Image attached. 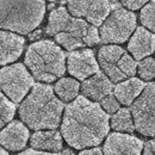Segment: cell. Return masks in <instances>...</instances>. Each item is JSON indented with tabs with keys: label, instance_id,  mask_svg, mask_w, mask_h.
<instances>
[{
	"label": "cell",
	"instance_id": "6da1fadb",
	"mask_svg": "<svg viewBox=\"0 0 155 155\" xmlns=\"http://www.w3.org/2000/svg\"><path fill=\"white\" fill-rule=\"evenodd\" d=\"M109 115L98 103L79 96L64 110L61 136L75 149L96 147L109 134Z\"/></svg>",
	"mask_w": 155,
	"mask_h": 155
},
{
	"label": "cell",
	"instance_id": "7a4b0ae2",
	"mask_svg": "<svg viewBox=\"0 0 155 155\" xmlns=\"http://www.w3.org/2000/svg\"><path fill=\"white\" fill-rule=\"evenodd\" d=\"M31 92L19 107L21 120L32 130H56L63 112V103L54 88L45 84H34Z\"/></svg>",
	"mask_w": 155,
	"mask_h": 155
},
{
	"label": "cell",
	"instance_id": "3957f363",
	"mask_svg": "<svg viewBox=\"0 0 155 155\" xmlns=\"http://www.w3.org/2000/svg\"><path fill=\"white\" fill-rule=\"evenodd\" d=\"M25 64L36 80L53 82L66 73V54L53 41H39L28 48Z\"/></svg>",
	"mask_w": 155,
	"mask_h": 155
},
{
	"label": "cell",
	"instance_id": "277c9868",
	"mask_svg": "<svg viewBox=\"0 0 155 155\" xmlns=\"http://www.w3.org/2000/svg\"><path fill=\"white\" fill-rule=\"evenodd\" d=\"M44 0H0V29L26 35L44 18Z\"/></svg>",
	"mask_w": 155,
	"mask_h": 155
},
{
	"label": "cell",
	"instance_id": "5b68a950",
	"mask_svg": "<svg viewBox=\"0 0 155 155\" xmlns=\"http://www.w3.org/2000/svg\"><path fill=\"white\" fill-rule=\"evenodd\" d=\"M58 32H66L80 39L85 45H96L100 43L97 28L87 23L84 18H78L69 15L68 10L63 6L50 12L45 34L55 36Z\"/></svg>",
	"mask_w": 155,
	"mask_h": 155
},
{
	"label": "cell",
	"instance_id": "8992f818",
	"mask_svg": "<svg viewBox=\"0 0 155 155\" xmlns=\"http://www.w3.org/2000/svg\"><path fill=\"white\" fill-rule=\"evenodd\" d=\"M99 66L111 82H120L136 74L137 62L122 47L104 45L98 53Z\"/></svg>",
	"mask_w": 155,
	"mask_h": 155
},
{
	"label": "cell",
	"instance_id": "52a82bcc",
	"mask_svg": "<svg viewBox=\"0 0 155 155\" xmlns=\"http://www.w3.org/2000/svg\"><path fill=\"white\" fill-rule=\"evenodd\" d=\"M136 29V16L129 10L122 8L119 5L109 13L100 25V42L122 44L127 42Z\"/></svg>",
	"mask_w": 155,
	"mask_h": 155
},
{
	"label": "cell",
	"instance_id": "ba28073f",
	"mask_svg": "<svg viewBox=\"0 0 155 155\" xmlns=\"http://www.w3.org/2000/svg\"><path fill=\"white\" fill-rule=\"evenodd\" d=\"M34 78L23 63H16L0 69V91L17 105L34 86Z\"/></svg>",
	"mask_w": 155,
	"mask_h": 155
},
{
	"label": "cell",
	"instance_id": "9c48e42d",
	"mask_svg": "<svg viewBox=\"0 0 155 155\" xmlns=\"http://www.w3.org/2000/svg\"><path fill=\"white\" fill-rule=\"evenodd\" d=\"M155 85L149 82L131 103V116L135 129L144 136L155 134Z\"/></svg>",
	"mask_w": 155,
	"mask_h": 155
},
{
	"label": "cell",
	"instance_id": "30bf717a",
	"mask_svg": "<svg viewBox=\"0 0 155 155\" xmlns=\"http://www.w3.org/2000/svg\"><path fill=\"white\" fill-rule=\"evenodd\" d=\"M67 10L71 16L85 18L87 23L93 26H100L101 23L116 7L111 0H67Z\"/></svg>",
	"mask_w": 155,
	"mask_h": 155
},
{
	"label": "cell",
	"instance_id": "8fae6325",
	"mask_svg": "<svg viewBox=\"0 0 155 155\" xmlns=\"http://www.w3.org/2000/svg\"><path fill=\"white\" fill-rule=\"evenodd\" d=\"M67 69L69 74H72L74 78L79 80H85L99 72V64L92 50H73L68 55Z\"/></svg>",
	"mask_w": 155,
	"mask_h": 155
},
{
	"label": "cell",
	"instance_id": "7c38bea8",
	"mask_svg": "<svg viewBox=\"0 0 155 155\" xmlns=\"http://www.w3.org/2000/svg\"><path fill=\"white\" fill-rule=\"evenodd\" d=\"M143 142L129 134L112 133L107 136L103 152L104 155H141Z\"/></svg>",
	"mask_w": 155,
	"mask_h": 155
},
{
	"label": "cell",
	"instance_id": "4fadbf2b",
	"mask_svg": "<svg viewBox=\"0 0 155 155\" xmlns=\"http://www.w3.org/2000/svg\"><path fill=\"white\" fill-rule=\"evenodd\" d=\"M29 129L21 122H10L0 130V146L7 150H21L29 141Z\"/></svg>",
	"mask_w": 155,
	"mask_h": 155
},
{
	"label": "cell",
	"instance_id": "5bb4252c",
	"mask_svg": "<svg viewBox=\"0 0 155 155\" xmlns=\"http://www.w3.org/2000/svg\"><path fill=\"white\" fill-rule=\"evenodd\" d=\"M24 45L25 39L21 36L11 31L0 30V66L19 58L24 50Z\"/></svg>",
	"mask_w": 155,
	"mask_h": 155
},
{
	"label": "cell",
	"instance_id": "9a60e30c",
	"mask_svg": "<svg viewBox=\"0 0 155 155\" xmlns=\"http://www.w3.org/2000/svg\"><path fill=\"white\" fill-rule=\"evenodd\" d=\"M155 48V36L143 26H138L131 36L128 49L134 56V60L141 61L153 54Z\"/></svg>",
	"mask_w": 155,
	"mask_h": 155
},
{
	"label": "cell",
	"instance_id": "2e32d148",
	"mask_svg": "<svg viewBox=\"0 0 155 155\" xmlns=\"http://www.w3.org/2000/svg\"><path fill=\"white\" fill-rule=\"evenodd\" d=\"M114 90L112 82L104 73L97 72L96 74L85 79L81 85V91L84 97L100 101L103 98L109 96Z\"/></svg>",
	"mask_w": 155,
	"mask_h": 155
},
{
	"label": "cell",
	"instance_id": "e0dca14e",
	"mask_svg": "<svg viewBox=\"0 0 155 155\" xmlns=\"http://www.w3.org/2000/svg\"><path fill=\"white\" fill-rule=\"evenodd\" d=\"M146 84L137 79V78H129L125 81H120L115 87V97L118 103L123 105H131V103L141 94Z\"/></svg>",
	"mask_w": 155,
	"mask_h": 155
},
{
	"label": "cell",
	"instance_id": "ac0fdd59",
	"mask_svg": "<svg viewBox=\"0 0 155 155\" xmlns=\"http://www.w3.org/2000/svg\"><path fill=\"white\" fill-rule=\"evenodd\" d=\"M30 144L34 149L58 152L62 149V136L56 130H36L30 138Z\"/></svg>",
	"mask_w": 155,
	"mask_h": 155
},
{
	"label": "cell",
	"instance_id": "d6986e66",
	"mask_svg": "<svg viewBox=\"0 0 155 155\" xmlns=\"http://www.w3.org/2000/svg\"><path fill=\"white\" fill-rule=\"evenodd\" d=\"M54 90L61 101H71L78 97L80 84L72 78H62L56 82Z\"/></svg>",
	"mask_w": 155,
	"mask_h": 155
},
{
	"label": "cell",
	"instance_id": "ffe728a7",
	"mask_svg": "<svg viewBox=\"0 0 155 155\" xmlns=\"http://www.w3.org/2000/svg\"><path fill=\"white\" fill-rule=\"evenodd\" d=\"M111 128L116 131L133 133L135 130L133 116L129 109H118L111 118Z\"/></svg>",
	"mask_w": 155,
	"mask_h": 155
},
{
	"label": "cell",
	"instance_id": "44dd1931",
	"mask_svg": "<svg viewBox=\"0 0 155 155\" xmlns=\"http://www.w3.org/2000/svg\"><path fill=\"white\" fill-rule=\"evenodd\" d=\"M16 114V105L0 91V130L8 124Z\"/></svg>",
	"mask_w": 155,
	"mask_h": 155
},
{
	"label": "cell",
	"instance_id": "7402d4cb",
	"mask_svg": "<svg viewBox=\"0 0 155 155\" xmlns=\"http://www.w3.org/2000/svg\"><path fill=\"white\" fill-rule=\"evenodd\" d=\"M154 16H155V4H154V0H150L144 6H142V10H141L140 19H141V23L143 24V28H147V30L154 31L155 30Z\"/></svg>",
	"mask_w": 155,
	"mask_h": 155
},
{
	"label": "cell",
	"instance_id": "603a6c76",
	"mask_svg": "<svg viewBox=\"0 0 155 155\" xmlns=\"http://www.w3.org/2000/svg\"><path fill=\"white\" fill-rule=\"evenodd\" d=\"M136 71L143 80H153L155 77V61L153 58H144L137 64Z\"/></svg>",
	"mask_w": 155,
	"mask_h": 155
},
{
	"label": "cell",
	"instance_id": "cb8c5ba5",
	"mask_svg": "<svg viewBox=\"0 0 155 155\" xmlns=\"http://www.w3.org/2000/svg\"><path fill=\"white\" fill-rule=\"evenodd\" d=\"M55 41L58 42L60 45H62L63 48H66L67 50H71V51L75 50L78 48L85 47V44L80 39L75 38V37H73V36H71V35H68L66 32H58V34H56L55 35Z\"/></svg>",
	"mask_w": 155,
	"mask_h": 155
},
{
	"label": "cell",
	"instance_id": "d4e9b609",
	"mask_svg": "<svg viewBox=\"0 0 155 155\" xmlns=\"http://www.w3.org/2000/svg\"><path fill=\"white\" fill-rule=\"evenodd\" d=\"M101 106H103V109H104V111L109 115H114L115 112L118 111V109H119V103H118V100L116 99V97L112 94V93H110L109 96H106L105 98H103L101 100Z\"/></svg>",
	"mask_w": 155,
	"mask_h": 155
},
{
	"label": "cell",
	"instance_id": "484cf974",
	"mask_svg": "<svg viewBox=\"0 0 155 155\" xmlns=\"http://www.w3.org/2000/svg\"><path fill=\"white\" fill-rule=\"evenodd\" d=\"M125 7L129 8V11H134V10H138L142 6H144L147 2H149L150 0H119Z\"/></svg>",
	"mask_w": 155,
	"mask_h": 155
},
{
	"label": "cell",
	"instance_id": "4316f807",
	"mask_svg": "<svg viewBox=\"0 0 155 155\" xmlns=\"http://www.w3.org/2000/svg\"><path fill=\"white\" fill-rule=\"evenodd\" d=\"M143 155H154V141H147L143 144Z\"/></svg>",
	"mask_w": 155,
	"mask_h": 155
},
{
	"label": "cell",
	"instance_id": "83f0119b",
	"mask_svg": "<svg viewBox=\"0 0 155 155\" xmlns=\"http://www.w3.org/2000/svg\"><path fill=\"white\" fill-rule=\"evenodd\" d=\"M79 155H103V152H101L100 148H92V149H87V150L80 152Z\"/></svg>",
	"mask_w": 155,
	"mask_h": 155
},
{
	"label": "cell",
	"instance_id": "f1b7e54d",
	"mask_svg": "<svg viewBox=\"0 0 155 155\" xmlns=\"http://www.w3.org/2000/svg\"><path fill=\"white\" fill-rule=\"evenodd\" d=\"M18 155H58L54 153H44V152H38V150H34V149H28L25 152H21Z\"/></svg>",
	"mask_w": 155,
	"mask_h": 155
},
{
	"label": "cell",
	"instance_id": "f546056e",
	"mask_svg": "<svg viewBox=\"0 0 155 155\" xmlns=\"http://www.w3.org/2000/svg\"><path fill=\"white\" fill-rule=\"evenodd\" d=\"M41 36H42V31H41V30H36V31H34V32H30V34H29V38L31 39V41L38 39Z\"/></svg>",
	"mask_w": 155,
	"mask_h": 155
},
{
	"label": "cell",
	"instance_id": "4dcf8cb0",
	"mask_svg": "<svg viewBox=\"0 0 155 155\" xmlns=\"http://www.w3.org/2000/svg\"><path fill=\"white\" fill-rule=\"evenodd\" d=\"M62 155H75V154H74V152L71 150V149H64V150L62 152Z\"/></svg>",
	"mask_w": 155,
	"mask_h": 155
},
{
	"label": "cell",
	"instance_id": "1f68e13d",
	"mask_svg": "<svg viewBox=\"0 0 155 155\" xmlns=\"http://www.w3.org/2000/svg\"><path fill=\"white\" fill-rule=\"evenodd\" d=\"M0 155H10V154L6 152V149H5L4 147H1V146H0Z\"/></svg>",
	"mask_w": 155,
	"mask_h": 155
},
{
	"label": "cell",
	"instance_id": "d6a6232c",
	"mask_svg": "<svg viewBox=\"0 0 155 155\" xmlns=\"http://www.w3.org/2000/svg\"><path fill=\"white\" fill-rule=\"evenodd\" d=\"M49 1H54L55 2V1H58V0H49Z\"/></svg>",
	"mask_w": 155,
	"mask_h": 155
}]
</instances>
